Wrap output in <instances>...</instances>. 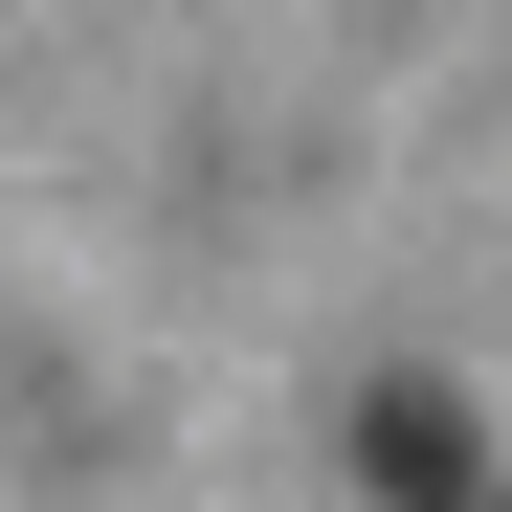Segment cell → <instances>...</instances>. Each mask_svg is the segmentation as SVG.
Here are the masks:
<instances>
[{"mask_svg": "<svg viewBox=\"0 0 512 512\" xmlns=\"http://www.w3.org/2000/svg\"><path fill=\"white\" fill-rule=\"evenodd\" d=\"M357 468H379V512H468V423H446V401L401 379V401L357 423Z\"/></svg>", "mask_w": 512, "mask_h": 512, "instance_id": "6da1fadb", "label": "cell"}]
</instances>
